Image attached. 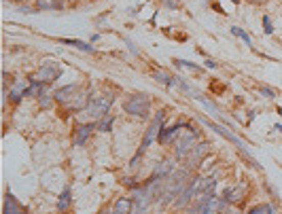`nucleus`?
Segmentation results:
<instances>
[{
  "label": "nucleus",
  "instance_id": "obj_34",
  "mask_svg": "<svg viewBox=\"0 0 282 214\" xmlns=\"http://www.w3.org/2000/svg\"><path fill=\"white\" fill-rule=\"evenodd\" d=\"M274 130H276V132H280V134H282V125H280V123H276V125H274Z\"/></svg>",
  "mask_w": 282,
  "mask_h": 214
},
{
  "label": "nucleus",
  "instance_id": "obj_7",
  "mask_svg": "<svg viewBox=\"0 0 282 214\" xmlns=\"http://www.w3.org/2000/svg\"><path fill=\"white\" fill-rule=\"evenodd\" d=\"M174 172H176V159L174 157H163V159H159L155 163L151 178L153 180H168Z\"/></svg>",
  "mask_w": 282,
  "mask_h": 214
},
{
  "label": "nucleus",
  "instance_id": "obj_15",
  "mask_svg": "<svg viewBox=\"0 0 282 214\" xmlns=\"http://www.w3.org/2000/svg\"><path fill=\"white\" fill-rule=\"evenodd\" d=\"M70 206H73V189L64 187V191L58 195V204H55V208H58L60 214H64V212H68Z\"/></svg>",
  "mask_w": 282,
  "mask_h": 214
},
{
  "label": "nucleus",
  "instance_id": "obj_3",
  "mask_svg": "<svg viewBox=\"0 0 282 214\" xmlns=\"http://www.w3.org/2000/svg\"><path fill=\"white\" fill-rule=\"evenodd\" d=\"M163 123H166V110L159 108V110L153 115V121L149 123L147 132H145V136H143V142H140V147H138V151H136V155H134L136 159H143V155L149 151V147L153 145V140H157V136H159V132H161V127H163Z\"/></svg>",
  "mask_w": 282,
  "mask_h": 214
},
{
  "label": "nucleus",
  "instance_id": "obj_9",
  "mask_svg": "<svg viewBox=\"0 0 282 214\" xmlns=\"http://www.w3.org/2000/svg\"><path fill=\"white\" fill-rule=\"evenodd\" d=\"M208 149H210V145H208L206 140H204V142H197L195 149L187 155V159H185V163H182V165H185L187 170H191V172H193L195 168H200V163H202V159H204V155L208 153Z\"/></svg>",
  "mask_w": 282,
  "mask_h": 214
},
{
  "label": "nucleus",
  "instance_id": "obj_14",
  "mask_svg": "<svg viewBox=\"0 0 282 214\" xmlns=\"http://www.w3.org/2000/svg\"><path fill=\"white\" fill-rule=\"evenodd\" d=\"M217 176H200V182H197V193L195 197H215L217 193Z\"/></svg>",
  "mask_w": 282,
  "mask_h": 214
},
{
  "label": "nucleus",
  "instance_id": "obj_8",
  "mask_svg": "<svg viewBox=\"0 0 282 214\" xmlns=\"http://www.w3.org/2000/svg\"><path fill=\"white\" fill-rule=\"evenodd\" d=\"M187 127H189V123H185V121H178V123H174L170 127H168V123H163L161 132L157 136V142H159V145H174V142L178 140V134L182 130H187Z\"/></svg>",
  "mask_w": 282,
  "mask_h": 214
},
{
  "label": "nucleus",
  "instance_id": "obj_24",
  "mask_svg": "<svg viewBox=\"0 0 282 214\" xmlns=\"http://www.w3.org/2000/svg\"><path fill=\"white\" fill-rule=\"evenodd\" d=\"M174 66H178V68H187V70H193V73H200L202 70V66H197V64H193V62H187V60H174Z\"/></svg>",
  "mask_w": 282,
  "mask_h": 214
},
{
  "label": "nucleus",
  "instance_id": "obj_13",
  "mask_svg": "<svg viewBox=\"0 0 282 214\" xmlns=\"http://www.w3.org/2000/svg\"><path fill=\"white\" fill-rule=\"evenodd\" d=\"M3 214H28L26 206L19 202V199L13 195L9 189L5 193V204H3Z\"/></svg>",
  "mask_w": 282,
  "mask_h": 214
},
{
  "label": "nucleus",
  "instance_id": "obj_11",
  "mask_svg": "<svg viewBox=\"0 0 282 214\" xmlns=\"http://www.w3.org/2000/svg\"><path fill=\"white\" fill-rule=\"evenodd\" d=\"M24 98H28V85L21 81H13V85L9 87V93L5 98V104H13L17 106Z\"/></svg>",
  "mask_w": 282,
  "mask_h": 214
},
{
  "label": "nucleus",
  "instance_id": "obj_32",
  "mask_svg": "<svg viewBox=\"0 0 282 214\" xmlns=\"http://www.w3.org/2000/svg\"><path fill=\"white\" fill-rule=\"evenodd\" d=\"M248 3H250V5H265L267 0H248Z\"/></svg>",
  "mask_w": 282,
  "mask_h": 214
},
{
  "label": "nucleus",
  "instance_id": "obj_39",
  "mask_svg": "<svg viewBox=\"0 0 282 214\" xmlns=\"http://www.w3.org/2000/svg\"><path fill=\"white\" fill-rule=\"evenodd\" d=\"M15 3H17V0H15ZM19 3H21V0H19Z\"/></svg>",
  "mask_w": 282,
  "mask_h": 214
},
{
  "label": "nucleus",
  "instance_id": "obj_21",
  "mask_svg": "<svg viewBox=\"0 0 282 214\" xmlns=\"http://www.w3.org/2000/svg\"><path fill=\"white\" fill-rule=\"evenodd\" d=\"M112 123H115V117L112 115H106V117H102V119H98V123H96V130L98 132H110L112 130Z\"/></svg>",
  "mask_w": 282,
  "mask_h": 214
},
{
  "label": "nucleus",
  "instance_id": "obj_37",
  "mask_svg": "<svg viewBox=\"0 0 282 214\" xmlns=\"http://www.w3.org/2000/svg\"><path fill=\"white\" fill-rule=\"evenodd\" d=\"M112 214H121V212H112Z\"/></svg>",
  "mask_w": 282,
  "mask_h": 214
},
{
  "label": "nucleus",
  "instance_id": "obj_25",
  "mask_svg": "<svg viewBox=\"0 0 282 214\" xmlns=\"http://www.w3.org/2000/svg\"><path fill=\"white\" fill-rule=\"evenodd\" d=\"M121 184L125 189H130V191H134V189H138L140 187V180L136 178V176H125L123 180H121Z\"/></svg>",
  "mask_w": 282,
  "mask_h": 214
},
{
  "label": "nucleus",
  "instance_id": "obj_30",
  "mask_svg": "<svg viewBox=\"0 0 282 214\" xmlns=\"http://www.w3.org/2000/svg\"><path fill=\"white\" fill-rule=\"evenodd\" d=\"M163 5H166L168 9H178V7H176V3H174V0H163Z\"/></svg>",
  "mask_w": 282,
  "mask_h": 214
},
{
  "label": "nucleus",
  "instance_id": "obj_28",
  "mask_svg": "<svg viewBox=\"0 0 282 214\" xmlns=\"http://www.w3.org/2000/svg\"><path fill=\"white\" fill-rule=\"evenodd\" d=\"M123 42H125V45H128V49H130L134 55H138V47H134V45H132V40H130V38H123Z\"/></svg>",
  "mask_w": 282,
  "mask_h": 214
},
{
  "label": "nucleus",
  "instance_id": "obj_38",
  "mask_svg": "<svg viewBox=\"0 0 282 214\" xmlns=\"http://www.w3.org/2000/svg\"><path fill=\"white\" fill-rule=\"evenodd\" d=\"M143 214H149V212H143Z\"/></svg>",
  "mask_w": 282,
  "mask_h": 214
},
{
  "label": "nucleus",
  "instance_id": "obj_4",
  "mask_svg": "<svg viewBox=\"0 0 282 214\" xmlns=\"http://www.w3.org/2000/svg\"><path fill=\"white\" fill-rule=\"evenodd\" d=\"M200 142V134H197V130H193V127L189 125L187 132L178 136V140L174 142V159L176 161H185L187 155L195 149V145Z\"/></svg>",
  "mask_w": 282,
  "mask_h": 214
},
{
  "label": "nucleus",
  "instance_id": "obj_16",
  "mask_svg": "<svg viewBox=\"0 0 282 214\" xmlns=\"http://www.w3.org/2000/svg\"><path fill=\"white\" fill-rule=\"evenodd\" d=\"M153 79L155 81H157V83H161V85H166V87L168 89H172L174 87V85H178V81H176V77L174 75H170V73H166V70H157V68H155L153 70Z\"/></svg>",
  "mask_w": 282,
  "mask_h": 214
},
{
  "label": "nucleus",
  "instance_id": "obj_1",
  "mask_svg": "<svg viewBox=\"0 0 282 214\" xmlns=\"http://www.w3.org/2000/svg\"><path fill=\"white\" fill-rule=\"evenodd\" d=\"M115 96L117 91L115 89H104L100 93H91V100H89V106H87V115L93 117V119H102L106 115H110V106L115 102Z\"/></svg>",
  "mask_w": 282,
  "mask_h": 214
},
{
  "label": "nucleus",
  "instance_id": "obj_10",
  "mask_svg": "<svg viewBox=\"0 0 282 214\" xmlns=\"http://www.w3.org/2000/svg\"><path fill=\"white\" fill-rule=\"evenodd\" d=\"M221 197H223L229 206H238V204L246 197V184H244V182H238V184H233V187L223 189Z\"/></svg>",
  "mask_w": 282,
  "mask_h": 214
},
{
  "label": "nucleus",
  "instance_id": "obj_36",
  "mask_svg": "<svg viewBox=\"0 0 282 214\" xmlns=\"http://www.w3.org/2000/svg\"><path fill=\"white\" fill-rule=\"evenodd\" d=\"M233 3H236V5H238V3H240V0H233Z\"/></svg>",
  "mask_w": 282,
  "mask_h": 214
},
{
  "label": "nucleus",
  "instance_id": "obj_12",
  "mask_svg": "<svg viewBox=\"0 0 282 214\" xmlns=\"http://www.w3.org/2000/svg\"><path fill=\"white\" fill-rule=\"evenodd\" d=\"M93 130H96V123H79V125L75 127V134H73L75 147H83L85 142H89Z\"/></svg>",
  "mask_w": 282,
  "mask_h": 214
},
{
  "label": "nucleus",
  "instance_id": "obj_18",
  "mask_svg": "<svg viewBox=\"0 0 282 214\" xmlns=\"http://www.w3.org/2000/svg\"><path fill=\"white\" fill-rule=\"evenodd\" d=\"M34 9L36 11H62L64 0H36Z\"/></svg>",
  "mask_w": 282,
  "mask_h": 214
},
{
  "label": "nucleus",
  "instance_id": "obj_17",
  "mask_svg": "<svg viewBox=\"0 0 282 214\" xmlns=\"http://www.w3.org/2000/svg\"><path fill=\"white\" fill-rule=\"evenodd\" d=\"M58 42H62V45H68V47H75V49H81L85 53H96V49L89 45V42L85 40H79V38H55Z\"/></svg>",
  "mask_w": 282,
  "mask_h": 214
},
{
  "label": "nucleus",
  "instance_id": "obj_20",
  "mask_svg": "<svg viewBox=\"0 0 282 214\" xmlns=\"http://www.w3.org/2000/svg\"><path fill=\"white\" fill-rule=\"evenodd\" d=\"M276 212H278L276 204H259L248 210V214H276Z\"/></svg>",
  "mask_w": 282,
  "mask_h": 214
},
{
  "label": "nucleus",
  "instance_id": "obj_27",
  "mask_svg": "<svg viewBox=\"0 0 282 214\" xmlns=\"http://www.w3.org/2000/svg\"><path fill=\"white\" fill-rule=\"evenodd\" d=\"M259 91H261L265 98H276V89H274V87H267V85H261Z\"/></svg>",
  "mask_w": 282,
  "mask_h": 214
},
{
  "label": "nucleus",
  "instance_id": "obj_5",
  "mask_svg": "<svg viewBox=\"0 0 282 214\" xmlns=\"http://www.w3.org/2000/svg\"><path fill=\"white\" fill-rule=\"evenodd\" d=\"M83 87L79 83H70V85H64V87H60V89H55L53 91V100H55V104H60V106H64V108H68L70 106V102L77 98V93L81 91Z\"/></svg>",
  "mask_w": 282,
  "mask_h": 214
},
{
  "label": "nucleus",
  "instance_id": "obj_22",
  "mask_svg": "<svg viewBox=\"0 0 282 214\" xmlns=\"http://www.w3.org/2000/svg\"><path fill=\"white\" fill-rule=\"evenodd\" d=\"M36 102H38V106L43 108V110H49V108H53L55 100H53V93H51V91H45L43 96H38V98H36Z\"/></svg>",
  "mask_w": 282,
  "mask_h": 214
},
{
  "label": "nucleus",
  "instance_id": "obj_33",
  "mask_svg": "<svg viewBox=\"0 0 282 214\" xmlns=\"http://www.w3.org/2000/svg\"><path fill=\"white\" fill-rule=\"evenodd\" d=\"M213 9H215V11H221V13H223V9H221V5H219V3H213Z\"/></svg>",
  "mask_w": 282,
  "mask_h": 214
},
{
  "label": "nucleus",
  "instance_id": "obj_26",
  "mask_svg": "<svg viewBox=\"0 0 282 214\" xmlns=\"http://www.w3.org/2000/svg\"><path fill=\"white\" fill-rule=\"evenodd\" d=\"M263 32L265 34H274V26H272L270 15H263Z\"/></svg>",
  "mask_w": 282,
  "mask_h": 214
},
{
  "label": "nucleus",
  "instance_id": "obj_23",
  "mask_svg": "<svg viewBox=\"0 0 282 214\" xmlns=\"http://www.w3.org/2000/svg\"><path fill=\"white\" fill-rule=\"evenodd\" d=\"M231 34H233V36H238L240 40H244V42H246V47H250L252 51H255V45H252V40H250V36H248V34H246L244 30H242V28H238V26H233V28H231Z\"/></svg>",
  "mask_w": 282,
  "mask_h": 214
},
{
  "label": "nucleus",
  "instance_id": "obj_35",
  "mask_svg": "<svg viewBox=\"0 0 282 214\" xmlns=\"http://www.w3.org/2000/svg\"><path fill=\"white\" fill-rule=\"evenodd\" d=\"M96 214H112L110 210H100V212H96Z\"/></svg>",
  "mask_w": 282,
  "mask_h": 214
},
{
  "label": "nucleus",
  "instance_id": "obj_6",
  "mask_svg": "<svg viewBox=\"0 0 282 214\" xmlns=\"http://www.w3.org/2000/svg\"><path fill=\"white\" fill-rule=\"evenodd\" d=\"M60 77H62V66L55 64V62H45V64H40V68L36 70V75H34L36 81H43V83H47V85L55 83Z\"/></svg>",
  "mask_w": 282,
  "mask_h": 214
},
{
  "label": "nucleus",
  "instance_id": "obj_2",
  "mask_svg": "<svg viewBox=\"0 0 282 214\" xmlns=\"http://www.w3.org/2000/svg\"><path fill=\"white\" fill-rule=\"evenodd\" d=\"M123 110L132 117L138 119H147L151 115V98L143 91H136V93H128L123 100Z\"/></svg>",
  "mask_w": 282,
  "mask_h": 214
},
{
  "label": "nucleus",
  "instance_id": "obj_19",
  "mask_svg": "<svg viewBox=\"0 0 282 214\" xmlns=\"http://www.w3.org/2000/svg\"><path fill=\"white\" fill-rule=\"evenodd\" d=\"M115 212H121V214H132L134 212V199L132 197H117L115 199Z\"/></svg>",
  "mask_w": 282,
  "mask_h": 214
},
{
  "label": "nucleus",
  "instance_id": "obj_31",
  "mask_svg": "<svg viewBox=\"0 0 282 214\" xmlns=\"http://www.w3.org/2000/svg\"><path fill=\"white\" fill-rule=\"evenodd\" d=\"M206 66H208V68H219V64H217L215 60H206Z\"/></svg>",
  "mask_w": 282,
  "mask_h": 214
},
{
  "label": "nucleus",
  "instance_id": "obj_29",
  "mask_svg": "<svg viewBox=\"0 0 282 214\" xmlns=\"http://www.w3.org/2000/svg\"><path fill=\"white\" fill-rule=\"evenodd\" d=\"M223 214H242V212H240V210H238L236 206H229V208H227V210H225Z\"/></svg>",
  "mask_w": 282,
  "mask_h": 214
}]
</instances>
